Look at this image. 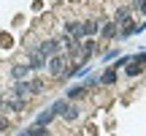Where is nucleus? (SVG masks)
I'll list each match as a JSON object with an SVG mask.
<instances>
[{
  "label": "nucleus",
  "mask_w": 146,
  "mask_h": 136,
  "mask_svg": "<svg viewBox=\"0 0 146 136\" xmlns=\"http://www.w3.org/2000/svg\"><path fill=\"white\" fill-rule=\"evenodd\" d=\"M57 49H60V41H54V38H49V41L41 44V55H43V57H54Z\"/></svg>",
  "instance_id": "f257e3e1"
},
{
  "label": "nucleus",
  "mask_w": 146,
  "mask_h": 136,
  "mask_svg": "<svg viewBox=\"0 0 146 136\" xmlns=\"http://www.w3.org/2000/svg\"><path fill=\"white\" fill-rule=\"evenodd\" d=\"M49 71H52L54 76H60V73L65 71V57H57V55H54V57L49 60Z\"/></svg>",
  "instance_id": "f03ea898"
},
{
  "label": "nucleus",
  "mask_w": 146,
  "mask_h": 136,
  "mask_svg": "<svg viewBox=\"0 0 146 136\" xmlns=\"http://www.w3.org/2000/svg\"><path fill=\"white\" fill-rule=\"evenodd\" d=\"M11 76H14V79H25V76H27V68L14 65V68H11Z\"/></svg>",
  "instance_id": "7ed1b4c3"
},
{
  "label": "nucleus",
  "mask_w": 146,
  "mask_h": 136,
  "mask_svg": "<svg viewBox=\"0 0 146 136\" xmlns=\"http://www.w3.org/2000/svg\"><path fill=\"white\" fill-rule=\"evenodd\" d=\"M41 65H43V55H41V52H35V55L30 57V68H41Z\"/></svg>",
  "instance_id": "20e7f679"
},
{
  "label": "nucleus",
  "mask_w": 146,
  "mask_h": 136,
  "mask_svg": "<svg viewBox=\"0 0 146 136\" xmlns=\"http://www.w3.org/2000/svg\"><path fill=\"white\" fill-rule=\"evenodd\" d=\"M78 114H81V109H78V106H70V109H68V114H65V120H76Z\"/></svg>",
  "instance_id": "39448f33"
},
{
  "label": "nucleus",
  "mask_w": 146,
  "mask_h": 136,
  "mask_svg": "<svg viewBox=\"0 0 146 136\" xmlns=\"http://www.w3.org/2000/svg\"><path fill=\"white\" fill-rule=\"evenodd\" d=\"M22 106H25V104H22V98H16V95L8 101V109H14V112H16V109H22Z\"/></svg>",
  "instance_id": "423d86ee"
},
{
  "label": "nucleus",
  "mask_w": 146,
  "mask_h": 136,
  "mask_svg": "<svg viewBox=\"0 0 146 136\" xmlns=\"http://www.w3.org/2000/svg\"><path fill=\"white\" fill-rule=\"evenodd\" d=\"M141 71H143V68H141V63H135V65H130V68H127V73H130V76H138Z\"/></svg>",
  "instance_id": "0eeeda50"
},
{
  "label": "nucleus",
  "mask_w": 146,
  "mask_h": 136,
  "mask_svg": "<svg viewBox=\"0 0 146 136\" xmlns=\"http://www.w3.org/2000/svg\"><path fill=\"white\" fill-rule=\"evenodd\" d=\"M114 82H116V73H114V71H108V73L103 76V84H114Z\"/></svg>",
  "instance_id": "6e6552de"
},
{
  "label": "nucleus",
  "mask_w": 146,
  "mask_h": 136,
  "mask_svg": "<svg viewBox=\"0 0 146 136\" xmlns=\"http://www.w3.org/2000/svg\"><path fill=\"white\" fill-rule=\"evenodd\" d=\"M49 120H52V112H43V114L38 117V125H46Z\"/></svg>",
  "instance_id": "1a4fd4ad"
},
{
  "label": "nucleus",
  "mask_w": 146,
  "mask_h": 136,
  "mask_svg": "<svg viewBox=\"0 0 146 136\" xmlns=\"http://www.w3.org/2000/svg\"><path fill=\"white\" fill-rule=\"evenodd\" d=\"M84 93H87L84 87H73V90H70V98H78V95H84Z\"/></svg>",
  "instance_id": "9d476101"
},
{
  "label": "nucleus",
  "mask_w": 146,
  "mask_h": 136,
  "mask_svg": "<svg viewBox=\"0 0 146 136\" xmlns=\"http://www.w3.org/2000/svg\"><path fill=\"white\" fill-rule=\"evenodd\" d=\"M127 14H130V8H119L116 11V19H127Z\"/></svg>",
  "instance_id": "9b49d317"
},
{
  "label": "nucleus",
  "mask_w": 146,
  "mask_h": 136,
  "mask_svg": "<svg viewBox=\"0 0 146 136\" xmlns=\"http://www.w3.org/2000/svg\"><path fill=\"white\" fill-rule=\"evenodd\" d=\"M103 36H108V38H111V36H116V30H114V25H106V30H103Z\"/></svg>",
  "instance_id": "f8f14e48"
},
{
  "label": "nucleus",
  "mask_w": 146,
  "mask_h": 136,
  "mask_svg": "<svg viewBox=\"0 0 146 136\" xmlns=\"http://www.w3.org/2000/svg\"><path fill=\"white\" fill-rule=\"evenodd\" d=\"M68 106H65V101H60V104H54V112H65Z\"/></svg>",
  "instance_id": "ddd939ff"
},
{
  "label": "nucleus",
  "mask_w": 146,
  "mask_h": 136,
  "mask_svg": "<svg viewBox=\"0 0 146 136\" xmlns=\"http://www.w3.org/2000/svg\"><path fill=\"white\" fill-rule=\"evenodd\" d=\"M5 125H8V120H5V117H0V131H3Z\"/></svg>",
  "instance_id": "4468645a"
},
{
  "label": "nucleus",
  "mask_w": 146,
  "mask_h": 136,
  "mask_svg": "<svg viewBox=\"0 0 146 136\" xmlns=\"http://www.w3.org/2000/svg\"><path fill=\"white\" fill-rule=\"evenodd\" d=\"M0 106H3V98H0Z\"/></svg>",
  "instance_id": "2eb2a0df"
}]
</instances>
